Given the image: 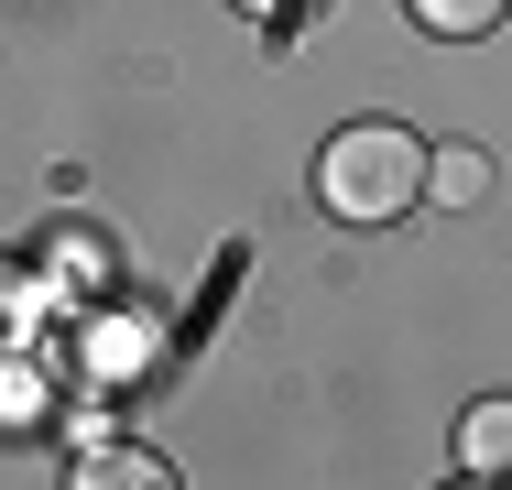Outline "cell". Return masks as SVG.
<instances>
[{
    "mask_svg": "<svg viewBox=\"0 0 512 490\" xmlns=\"http://www.w3.org/2000/svg\"><path fill=\"white\" fill-rule=\"evenodd\" d=\"M469 490H502V480H469Z\"/></svg>",
    "mask_w": 512,
    "mask_h": 490,
    "instance_id": "cell-10",
    "label": "cell"
},
{
    "mask_svg": "<svg viewBox=\"0 0 512 490\" xmlns=\"http://www.w3.org/2000/svg\"><path fill=\"white\" fill-rule=\"evenodd\" d=\"M66 490H175V469H164L153 447H88V458L66 469Z\"/></svg>",
    "mask_w": 512,
    "mask_h": 490,
    "instance_id": "cell-2",
    "label": "cell"
},
{
    "mask_svg": "<svg viewBox=\"0 0 512 490\" xmlns=\"http://www.w3.org/2000/svg\"><path fill=\"white\" fill-rule=\"evenodd\" d=\"M44 262H55V273H44L55 294H109V240H99V229H66Z\"/></svg>",
    "mask_w": 512,
    "mask_h": 490,
    "instance_id": "cell-4",
    "label": "cell"
},
{
    "mask_svg": "<svg viewBox=\"0 0 512 490\" xmlns=\"http://www.w3.org/2000/svg\"><path fill=\"white\" fill-rule=\"evenodd\" d=\"M502 11H512V0H414V22H425V33H447V44H469V33H491Z\"/></svg>",
    "mask_w": 512,
    "mask_h": 490,
    "instance_id": "cell-6",
    "label": "cell"
},
{
    "mask_svg": "<svg viewBox=\"0 0 512 490\" xmlns=\"http://www.w3.org/2000/svg\"><path fill=\"white\" fill-rule=\"evenodd\" d=\"M240 11H295V0H240Z\"/></svg>",
    "mask_w": 512,
    "mask_h": 490,
    "instance_id": "cell-9",
    "label": "cell"
},
{
    "mask_svg": "<svg viewBox=\"0 0 512 490\" xmlns=\"http://www.w3.org/2000/svg\"><path fill=\"white\" fill-rule=\"evenodd\" d=\"M425 175H436V196H447V207H480V196H491V164H480L469 142H447V153H425Z\"/></svg>",
    "mask_w": 512,
    "mask_h": 490,
    "instance_id": "cell-5",
    "label": "cell"
},
{
    "mask_svg": "<svg viewBox=\"0 0 512 490\" xmlns=\"http://www.w3.org/2000/svg\"><path fill=\"white\" fill-rule=\"evenodd\" d=\"M316 196H327V218H349V229H393L414 196H425V142H414L404 120H349V131L316 153Z\"/></svg>",
    "mask_w": 512,
    "mask_h": 490,
    "instance_id": "cell-1",
    "label": "cell"
},
{
    "mask_svg": "<svg viewBox=\"0 0 512 490\" xmlns=\"http://www.w3.org/2000/svg\"><path fill=\"white\" fill-rule=\"evenodd\" d=\"M458 458H469L480 480H512V403H469V425H458Z\"/></svg>",
    "mask_w": 512,
    "mask_h": 490,
    "instance_id": "cell-3",
    "label": "cell"
},
{
    "mask_svg": "<svg viewBox=\"0 0 512 490\" xmlns=\"http://www.w3.org/2000/svg\"><path fill=\"white\" fill-rule=\"evenodd\" d=\"M11 316H22V273H0V349H11Z\"/></svg>",
    "mask_w": 512,
    "mask_h": 490,
    "instance_id": "cell-8",
    "label": "cell"
},
{
    "mask_svg": "<svg viewBox=\"0 0 512 490\" xmlns=\"http://www.w3.org/2000/svg\"><path fill=\"white\" fill-rule=\"evenodd\" d=\"M33 403H44V382H33V371H0V414H33Z\"/></svg>",
    "mask_w": 512,
    "mask_h": 490,
    "instance_id": "cell-7",
    "label": "cell"
}]
</instances>
